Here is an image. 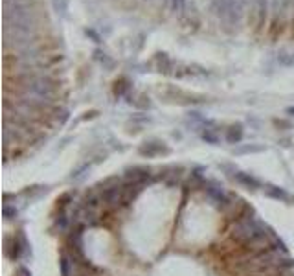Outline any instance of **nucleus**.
Instances as JSON below:
<instances>
[{
	"mask_svg": "<svg viewBox=\"0 0 294 276\" xmlns=\"http://www.w3.org/2000/svg\"><path fill=\"white\" fill-rule=\"evenodd\" d=\"M267 230H269V226L263 225L259 219L254 216V212H248V214L235 219L228 232H230V238L234 241L246 245L248 241H252L254 238H258Z\"/></svg>",
	"mask_w": 294,
	"mask_h": 276,
	"instance_id": "f257e3e1",
	"label": "nucleus"
},
{
	"mask_svg": "<svg viewBox=\"0 0 294 276\" xmlns=\"http://www.w3.org/2000/svg\"><path fill=\"white\" fill-rule=\"evenodd\" d=\"M77 263L74 256L70 252H63L61 259H59V269H61V276H77Z\"/></svg>",
	"mask_w": 294,
	"mask_h": 276,
	"instance_id": "f03ea898",
	"label": "nucleus"
},
{
	"mask_svg": "<svg viewBox=\"0 0 294 276\" xmlns=\"http://www.w3.org/2000/svg\"><path fill=\"white\" fill-rule=\"evenodd\" d=\"M26 251V239L22 234H18L17 238H13L11 245L8 247V256L11 259H18Z\"/></svg>",
	"mask_w": 294,
	"mask_h": 276,
	"instance_id": "7ed1b4c3",
	"label": "nucleus"
},
{
	"mask_svg": "<svg viewBox=\"0 0 294 276\" xmlns=\"http://www.w3.org/2000/svg\"><path fill=\"white\" fill-rule=\"evenodd\" d=\"M140 153L143 157H156L160 153H168V147L162 142H145L140 146Z\"/></svg>",
	"mask_w": 294,
	"mask_h": 276,
	"instance_id": "20e7f679",
	"label": "nucleus"
},
{
	"mask_svg": "<svg viewBox=\"0 0 294 276\" xmlns=\"http://www.w3.org/2000/svg\"><path fill=\"white\" fill-rule=\"evenodd\" d=\"M234 179L237 181L239 184H243L244 188H248V190H258L261 188V183L252 177L250 173H243V171H234Z\"/></svg>",
	"mask_w": 294,
	"mask_h": 276,
	"instance_id": "39448f33",
	"label": "nucleus"
},
{
	"mask_svg": "<svg viewBox=\"0 0 294 276\" xmlns=\"http://www.w3.org/2000/svg\"><path fill=\"white\" fill-rule=\"evenodd\" d=\"M211 9H213V13L219 18L230 22V4H228V0H213L211 2Z\"/></svg>",
	"mask_w": 294,
	"mask_h": 276,
	"instance_id": "423d86ee",
	"label": "nucleus"
},
{
	"mask_svg": "<svg viewBox=\"0 0 294 276\" xmlns=\"http://www.w3.org/2000/svg\"><path fill=\"white\" fill-rule=\"evenodd\" d=\"M263 190H265V193H267L269 197L276 199V201H293V197H289V193H287L283 188H277V186H270V184H267Z\"/></svg>",
	"mask_w": 294,
	"mask_h": 276,
	"instance_id": "0eeeda50",
	"label": "nucleus"
},
{
	"mask_svg": "<svg viewBox=\"0 0 294 276\" xmlns=\"http://www.w3.org/2000/svg\"><path fill=\"white\" fill-rule=\"evenodd\" d=\"M226 140L230 144H239L243 140V126L237 124V126H232L226 131Z\"/></svg>",
	"mask_w": 294,
	"mask_h": 276,
	"instance_id": "6e6552de",
	"label": "nucleus"
},
{
	"mask_svg": "<svg viewBox=\"0 0 294 276\" xmlns=\"http://www.w3.org/2000/svg\"><path fill=\"white\" fill-rule=\"evenodd\" d=\"M267 11H269V2L267 0H258V26L263 28L267 20Z\"/></svg>",
	"mask_w": 294,
	"mask_h": 276,
	"instance_id": "1a4fd4ad",
	"label": "nucleus"
},
{
	"mask_svg": "<svg viewBox=\"0 0 294 276\" xmlns=\"http://www.w3.org/2000/svg\"><path fill=\"white\" fill-rule=\"evenodd\" d=\"M202 138H204L208 144L219 142V134L215 133V129H204V131H202Z\"/></svg>",
	"mask_w": 294,
	"mask_h": 276,
	"instance_id": "9d476101",
	"label": "nucleus"
},
{
	"mask_svg": "<svg viewBox=\"0 0 294 276\" xmlns=\"http://www.w3.org/2000/svg\"><path fill=\"white\" fill-rule=\"evenodd\" d=\"M169 8L173 9L175 13H182L186 9V4H188V0H168Z\"/></svg>",
	"mask_w": 294,
	"mask_h": 276,
	"instance_id": "9b49d317",
	"label": "nucleus"
},
{
	"mask_svg": "<svg viewBox=\"0 0 294 276\" xmlns=\"http://www.w3.org/2000/svg\"><path fill=\"white\" fill-rule=\"evenodd\" d=\"M258 151H263L261 146H246V147H241V149H235V153H258Z\"/></svg>",
	"mask_w": 294,
	"mask_h": 276,
	"instance_id": "f8f14e48",
	"label": "nucleus"
},
{
	"mask_svg": "<svg viewBox=\"0 0 294 276\" xmlns=\"http://www.w3.org/2000/svg\"><path fill=\"white\" fill-rule=\"evenodd\" d=\"M279 61H281L283 65H293V67H294V54H291V55H283Z\"/></svg>",
	"mask_w": 294,
	"mask_h": 276,
	"instance_id": "ddd939ff",
	"label": "nucleus"
},
{
	"mask_svg": "<svg viewBox=\"0 0 294 276\" xmlns=\"http://www.w3.org/2000/svg\"><path fill=\"white\" fill-rule=\"evenodd\" d=\"M15 276H32V273H30L26 267H18L17 273H15Z\"/></svg>",
	"mask_w": 294,
	"mask_h": 276,
	"instance_id": "4468645a",
	"label": "nucleus"
},
{
	"mask_svg": "<svg viewBox=\"0 0 294 276\" xmlns=\"http://www.w3.org/2000/svg\"><path fill=\"white\" fill-rule=\"evenodd\" d=\"M287 112H289V114H294V109H289Z\"/></svg>",
	"mask_w": 294,
	"mask_h": 276,
	"instance_id": "2eb2a0df",
	"label": "nucleus"
},
{
	"mask_svg": "<svg viewBox=\"0 0 294 276\" xmlns=\"http://www.w3.org/2000/svg\"><path fill=\"white\" fill-rule=\"evenodd\" d=\"M147 2H155V0H147Z\"/></svg>",
	"mask_w": 294,
	"mask_h": 276,
	"instance_id": "dca6fc26",
	"label": "nucleus"
}]
</instances>
